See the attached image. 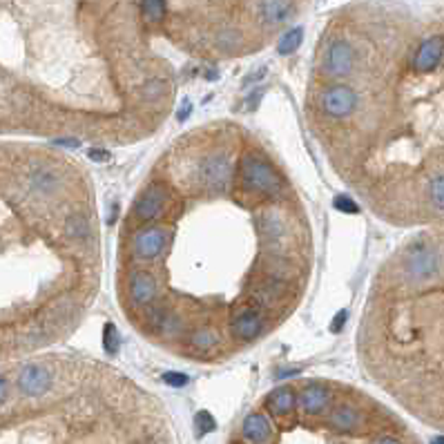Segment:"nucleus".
I'll use <instances>...</instances> for the list:
<instances>
[{"label": "nucleus", "mask_w": 444, "mask_h": 444, "mask_svg": "<svg viewBox=\"0 0 444 444\" xmlns=\"http://www.w3.org/2000/svg\"><path fill=\"white\" fill-rule=\"evenodd\" d=\"M315 228L275 147L228 119L177 134L117 235L114 290L132 331L170 357L223 364L299 311Z\"/></svg>", "instance_id": "nucleus-1"}, {"label": "nucleus", "mask_w": 444, "mask_h": 444, "mask_svg": "<svg viewBox=\"0 0 444 444\" xmlns=\"http://www.w3.org/2000/svg\"><path fill=\"white\" fill-rule=\"evenodd\" d=\"M304 114L339 184L380 221L444 223V31L395 63L346 34L326 38Z\"/></svg>", "instance_id": "nucleus-2"}, {"label": "nucleus", "mask_w": 444, "mask_h": 444, "mask_svg": "<svg viewBox=\"0 0 444 444\" xmlns=\"http://www.w3.org/2000/svg\"><path fill=\"white\" fill-rule=\"evenodd\" d=\"M355 350L382 393L444 429V223L413 230L375 270Z\"/></svg>", "instance_id": "nucleus-3"}, {"label": "nucleus", "mask_w": 444, "mask_h": 444, "mask_svg": "<svg viewBox=\"0 0 444 444\" xmlns=\"http://www.w3.org/2000/svg\"><path fill=\"white\" fill-rule=\"evenodd\" d=\"M0 434L3 444H179L152 391L87 355L22 362L0 402Z\"/></svg>", "instance_id": "nucleus-4"}, {"label": "nucleus", "mask_w": 444, "mask_h": 444, "mask_svg": "<svg viewBox=\"0 0 444 444\" xmlns=\"http://www.w3.org/2000/svg\"><path fill=\"white\" fill-rule=\"evenodd\" d=\"M225 444H420L384 402L335 378H293L268 389Z\"/></svg>", "instance_id": "nucleus-5"}, {"label": "nucleus", "mask_w": 444, "mask_h": 444, "mask_svg": "<svg viewBox=\"0 0 444 444\" xmlns=\"http://www.w3.org/2000/svg\"><path fill=\"white\" fill-rule=\"evenodd\" d=\"M139 14L145 25H163L170 16L168 0H141L139 3Z\"/></svg>", "instance_id": "nucleus-6"}, {"label": "nucleus", "mask_w": 444, "mask_h": 444, "mask_svg": "<svg viewBox=\"0 0 444 444\" xmlns=\"http://www.w3.org/2000/svg\"><path fill=\"white\" fill-rule=\"evenodd\" d=\"M302 38H304V29L302 27H293L288 31L281 34V38L277 43V52L279 54H290L295 52L302 45Z\"/></svg>", "instance_id": "nucleus-7"}]
</instances>
